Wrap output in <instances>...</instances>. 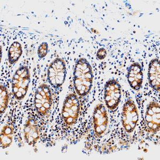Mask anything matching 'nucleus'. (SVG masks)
I'll list each match as a JSON object with an SVG mask.
<instances>
[{
    "label": "nucleus",
    "instance_id": "f257e3e1",
    "mask_svg": "<svg viewBox=\"0 0 160 160\" xmlns=\"http://www.w3.org/2000/svg\"><path fill=\"white\" fill-rule=\"evenodd\" d=\"M92 71L86 58L77 62L74 72L75 89L80 96H86L89 92L93 83Z\"/></svg>",
    "mask_w": 160,
    "mask_h": 160
},
{
    "label": "nucleus",
    "instance_id": "f03ea898",
    "mask_svg": "<svg viewBox=\"0 0 160 160\" xmlns=\"http://www.w3.org/2000/svg\"><path fill=\"white\" fill-rule=\"evenodd\" d=\"M30 83V73L28 67L22 66L17 69L12 79V89L15 98L21 100L24 98Z\"/></svg>",
    "mask_w": 160,
    "mask_h": 160
},
{
    "label": "nucleus",
    "instance_id": "7ed1b4c3",
    "mask_svg": "<svg viewBox=\"0 0 160 160\" xmlns=\"http://www.w3.org/2000/svg\"><path fill=\"white\" fill-rule=\"evenodd\" d=\"M80 111V104L77 95L71 93L66 97L62 108V118L68 126L76 123Z\"/></svg>",
    "mask_w": 160,
    "mask_h": 160
},
{
    "label": "nucleus",
    "instance_id": "20e7f679",
    "mask_svg": "<svg viewBox=\"0 0 160 160\" xmlns=\"http://www.w3.org/2000/svg\"><path fill=\"white\" fill-rule=\"evenodd\" d=\"M52 104L51 90L46 84L39 86L35 94L34 105L38 114L43 116L49 112Z\"/></svg>",
    "mask_w": 160,
    "mask_h": 160
},
{
    "label": "nucleus",
    "instance_id": "39448f33",
    "mask_svg": "<svg viewBox=\"0 0 160 160\" xmlns=\"http://www.w3.org/2000/svg\"><path fill=\"white\" fill-rule=\"evenodd\" d=\"M67 72L64 60L56 58L53 60L48 69V79L53 88H58L63 84Z\"/></svg>",
    "mask_w": 160,
    "mask_h": 160
},
{
    "label": "nucleus",
    "instance_id": "423d86ee",
    "mask_svg": "<svg viewBox=\"0 0 160 160\" xmlns=\"http://www.w3.org/2000/svg\"><path fill=\"white\" fill-rule=\"evenodd\" d=\"M121 87L115 80H109L105 86L104 99L108 108L114 110L118 108L121 98Z\"/></svg>",
    "mask_w": 160,
    "mask_h": 160
},
{
    "label": "nucleus",
    "instance_id": "0eeeda50",
    "mask_svg": "<svg viewBox=\"0 0 160 160\" xmlns=\"http://www.w3.org/2000/svg\"><path fill=\"white\" fill-rule=\"evenodd\" d=\"M108 115L107 112L104 106L99 104L95 108L93 113V123L94 129L100 126L107 127L108 124Z\"/></svg>",
    "mask_w": 160,
    "mask_h": 160
},
{
    "label": "nucleus",
    "instance_id": "6e6552de",
    "mask_svg": "<svg viewBox=\"0 0 160 160\" xmlns=\"http://www.w3.org/2000/svg\"><path fill=\"white\" fill-rule=\"evenodd\" d=\"M22 45L19 42H14L11 44L8 51V58L10 64L16 63L22 56Z\"/></svg>",
    "mask_w": 160,
    "mask_h": 160
},
{
    "label": "nucleus",
    "instance_id": "1a4fd4ad",
    "mask_svg": "<svg viewBox=\"0 0 160 160\" xmlns=\"http://www.w3.org/2000/svg\"><path fill=\"white\" fill-rule=\"evenodd\" d=\"M0 97H1V114L5 112L7 108L8 102H9V95L7 89L4 86L1 85V91H0Z\"/></svg>",
    "mask_w": 160,
    "mask_h": 160
},
{
    "label": "nucleus",
    "instance_id": "9d476101",
    "mask_svg": "<svg viewBox=\"0 0 160 160\" xmlns=\"http://www.w3.org/2000/svg\"><path fill=\"white\" fill-rule=\"evenodd\" d=\"M1 146L3 148L9 147L12 142V135H6L1 134Z\"/></svg>",
    "mask_w": 160,
    "mask_h": 160
},
{
    "label": "nucleus",
    "instance_id": "9b49d317",
    "mask_svg": "<svg viewBox=\"0 0 160 160\" xmlns=\"http://www.w3.org/2000/svg\"><path fill=\"white\" fill-rule=\"evenodd\" d=\"M48 50V45L47 43L43 42L40 44L38 48V53L40 58H43L47 55Z\"/></svg>",
    "mask_w": 160,
    "mask_h": 160
},
{
    "label": "nucleus",
    "instance_id": "f8f14e48",
    "mask_svg": "<svg viewBox=\"0 0 160 160\" xmlns=\"http://www.w3.org/2000/svg\"><path fill=\"white\" fill-rule=\"evenodd\" d=\"M13 129L9 126H5L3 128L1 134L6 135H12Z\"/></svg>",
    "mask_w": 160,
    "mask_h": 160
},
{
    "label": "nucleus",
    "instance_id": "ddd939ff",
    "mask_svg": "<svg viewBox=\"0 0 160 160\" xmlns=\"http://www.w3.org/2000/svg\"><path fill=\"white\" fill-rule=\"evenodd\" d=\"M106 51L104 48H100L97 51V57L99 60H102L105 58L106 56Z\"/></svg>",
    "mask_w": 160,
    "mask_h": 160
},
{
    "label": "nucleus",
    "instance_id": "4468645a",
    "mask_svg": "<svg viewBox=\"0 0 160 160\" xmlns=\"http://www.w3.org/2000/svg\"><path fill=\"white\" fill-rule=\"evenodd\" d=\"M144 151H145V152H148V150H147V149H145V150H144Z\"/></svg>",
    "mask_w": 160,
    "mask_h": 160
},
{
    "label": "nucleus",
    "instance_id": "2eb2a0df",
    "mask_svg": "<svg viewBox=\"0 0 160 160\" xmlns=\"http://www.w3.org/2000/svg\"><path fill=\"white\" fill-rule=\"evenodd\" d=\"M146 145L147 146H149V145H148V144H147V143H146Z\"/></svg>",
    "mask_w": 160,
    "mask_h": 160
}]
</instances>
